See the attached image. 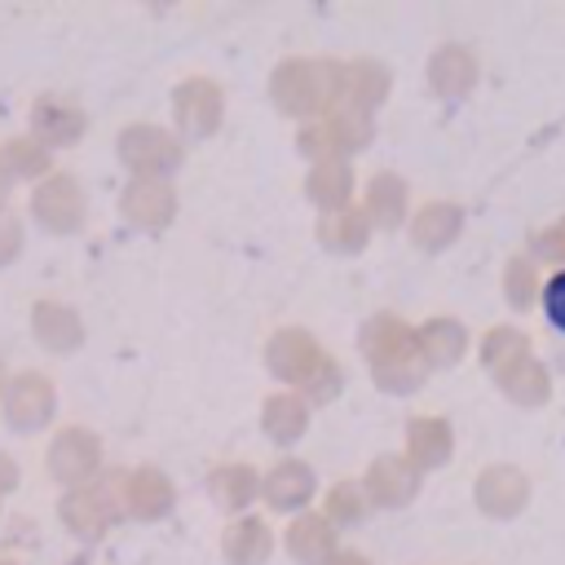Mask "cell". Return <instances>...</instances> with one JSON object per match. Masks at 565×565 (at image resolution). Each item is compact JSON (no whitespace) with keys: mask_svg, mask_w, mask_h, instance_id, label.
<instances>
[{"mask_svg":"<svg viewBox=\"0 0 565 565\" xmlns=\"http://www.w3.org/2000/svg\"><path fill=\"white\" fill-rule=\"evenodd\" d=\"M57 516L71 534L79 539H102L106 530H115L124 516H128V503H124V477H97L79 490H66L62 503H57Z\"/></svg>","mask_w":565,"mask_h":565,"instance_id":"cell-1","label":"cell"},{"mask_svg":"<svg viewBox=\"0 0 565 565\" xmlns=\"http://www.w3.org/2000/svg\"><path fill=\"white\" fill-rule=\"evenodd\" d=\"M119 159L132 177H172L185 159V146L177 132L159 128V124H128L119 132Z\"/></svg>","mask_w":565,"mask_h":565,"instance_id":"cell-2","label":"cell"},{"mask_svg":"<svg viewBox=\"0 0 565 565\" xmlns=\"http://www.w3.org/2000/svg\"><path fill=\"white\" fill-rule=\"evenodd\" d=\"M225 119V93L221 84L203 79V75H190L172 88V124H177V137L181 141H203L221 128Z\"/></svg>","mask_w":565,"mask_h":565,"instance_id":"cell-3","label":"cell"},{"mask_svg":"<svg viewBox=\"0 0 565 565\" xmlns=\"http://www.w3.org/2000/svg\"><path fill=\"white\" fill-rule=\"evenodd\" d=\"M84 212H88V199H84L79 181L66 172H53L31 190V216L49 234H75L84 225Z\"/></svg>","mask_w":565,"mask_h":565,"instance_id":"cell-4","label":"cell"},{"mask_svg":"<svg viewBox=\"0 0 565 565\" xmlns=\"http://www.w3.org/2000/svg\"><path fill=\"white\" fill-rule=\"evenodd\" d=\"M49 472L66 486V490H79L88 481H97L102 472V441L97 433L88 428H62L53 441H49Z\"/></svg>","mask_w":565,"mask_h":565,"instance_id":"cell-5","label":"cell"},{"mask_svg":"<svg viewBox=\"0 0 565 565\" xmlns=\"http://www.w3.org/2000/svg\"><path fill=\"white\" fill-rule=\"evenodd\" d=\"M0 411L9 419V428L18 433H31V428H44L53 415H57V393H53V380L49 375H35V371H18L0 397Z\"/></svg>","mask_w":565,"mask_h":565,"instance_id":"cell-6","label":"cell"},{"mask_svg":"<svg viewBox=\"0 0 565 565\" xmlns=\"http://www.w3.org/2000/svg\"><path fill=\"white\" fill-rule=\"evenodd\" d=\"M119 212H124L128 225L154 234L177 216V190L163 177H132L124 185V194H119Z\"/></svg>","mask_w":565,"mask_h":565,"instance_id":"cell-7","label":"cell"},{"mask_svg":"<svg viewBox=\"0 0 565 565\" xmlns=\"http://www.w3.org/2000/svg\"><path fill=\"white\" fill-rule=\"evenodd\" d=\"M31 132L40 146H75L88 132V115L62 93H40L31 102Z\"/></svg>","mask_w":565,"mask_h":565,"instance_id":"cell-8","label":"cell"},{"mask_svg":"<svg viewBox=\"0 0 565 565\" xmlns=\"http://www.w3.org/2000/svg\"><path fill=\"white\" fill-rule=\"evenodd\" d=\"M31 335L49 353H75L84 344V322L62 300H35L31 305Z\"/></svg>","mask_w":565,"mask_h":565,"instance_id":"cell-9","label":"cell"},{"mask_svg":"<svg viewBox=\"0 0 565 565\" xmlns=\"http://www.w3.org/2000/svg\"><path fill=\"white\" fill-rule=\"evenodd\" d=\"M124 503H128V516L159 521L172 512L177 490L159 468H132V472H124Z\"/></svg>","mask_w":565,"mask_h":565,"instance_id":"cell-10","label":"cell"},{"mask_svg":"<svg viewBox=\"0 0 565 565\" xmlns=\"http://www.w3.org/2000/svg\"><path fill=\"white\" fill-rule=\"evenodd\" d=\"M207 499L230 512V516H243L252 499H260V472L252 463H216L207 472Z\"/></svg>","mask_w":565,"mask_h":565,"instance_id":"cell-11","label":"cell"},{"mask_svg":"<svg viewBox=\"0 0 565 565\" xmlns=\"http://www.w3.org/2000/svg\"><path fill=\"white\" fill-rule=\"evenodd\" d=\"M269 525L260 516H234L225 525V539H221V552L230 565H265L269 561Z\"/></svg>","mask_w":565,"mask_h":565,"instance_id":"cell-12","label":"cell"},{"mask_svg":"<svg viewBox=\"0 0 565 565\" xmlns=\"http://www.w3.org/2000/svg\"><path fill=\"white\" fill-rule=\"evenodd\" d=\"M309 490H313L309 468L296 463V459H282L278 468H269V472L260 477V499H265L274 512H291V508H300V503L309 499Z\"/></svg>","mask_w":565,"mask_h":565,"instance_id":"cell-13","label":"cell"},{"mask_svg":"<svg viewBox=\"0 0 565 565\" xmlns=\"http://www.w3.org/2000/svg\"><path fill=\"white\" fill-rule=\"evenodd\" d=\"M0 154H4V163H9V172H13V181H44V177H53V159H49V146H40L35 137H9L4 146H0Z\"/></svg>","mask_w":565,"mask_h":565,"instance_id":"cell-14","label":"cell"},{"mask_svg":"<svg viewBox=\"0 0 565 565\" xmlns=\"http://www.w3.org/2000/svg\"><path fill=\"white\" fill-rule=\"evenodd\" d=\"M260 428L269 441H296L305 433V406L291 397V393H274L265 406H260Z\"/></svg>","mask_w":565,"mask_h":565,"instance_id":"cell-15","label":"cell"},{"mask_svg":"<svg viewBox=\"0 0 565 565\" xmlns=\"http://www.w3.org/2000/svg\"><path fill=\"white\" fill-rule=\"evenodd\" d=\"M269 358V371L282 375V380H305V362H313V344L300 335V331H278L265 349Z\"/></svg>","mask_w":565,"mask_h":565,"instance_id":"cell-16","label":"cell"},{"mask_svg":"<svg viewBox=\"0 0 565 565\" xmlns=\"http://www.w3.org/2000/svg\"><path fill=\"white\" fill-rule=\"evenodd\" d=\"M322 543H327V530L318 525V516H300V521L291 525V534H287V547H291V556H300V561H318Z\"/></svg>","mask_w":565,"mask_h":565,"instance_id":"cell-17","label":"cell"},{"mask_svg":"<svg viewBox=\"0 0 565 565\" xmlns=\"http://www.w3.org/2000/svg\"><path fill=\"white\" fill-rule=\"evenodd\" d=\"M22 252V216L0 203V265H9Z\"/></svg>","mask_w":565,"mask_h":565,"instance_id":"cell-18","label":"cell"},{"mask_svg":"<svg viewBox=\"0 0 565 565\" xmlns=\"http://www.w3.org/2000/svg\"><path fill=\"white\" fill-rule=\"evenodd\" d=\"M543 313H547V322L565 335V269L547 278V287H543Z\"/></svg>","mask_w":565,"mask_h":565,"instance_id":"cell-19","label":"cell"},{"mask_svg":"<svg viewBox=\"0 0 565 565\" xmlns=\"http://www.w3.org/2000/svg\"><path fill=\"white\" fill-rule=\"evenodd\" d=\"M18 486V463L9 455H0V494H9Z\"/></svg>","mask_w":565,"mask_h":565,"instance_id":"cell-20","label":"cell"},{"mask_svg":"<svg viewBox=\"0 0 565 565\" xmlns=\"http://www.w3.org/2000/svg\"><path fill=\"white\" fill-rule=\"evenodd\" d=\"M9 185H13V172H9V163H4V154H0V203H4Z\"/></svg>","mask_w":565,"mask_h":565,"instance_id":"cell-21","label":"cell"},{"mask_svg":"<svg viewBox=\"0 0 565 565\" xmlns=\"http://www.w3.org/2000/svg\"><path fill=\"white\" fill-rule=\"evenodd\" d=\"M4 388H9V375H4V362H0V397H4Z\"/></svg>","mask_w":565,"mask_h":565,"instance_id":"cell-22","label":"cell"},{"mask_svg":"<svg viewBox=\"0 0 565 565\" xmlns=\"http://www.w3.org/2000/svg\"><path fill=\"white\" fill-rule=\"evenodd\" d=\"M0 565H9V561H0Z\"/></svg>","mask_w":565,"mask_h":565,"instance_id":"cell-23","label":"cell"}]
</instances>
